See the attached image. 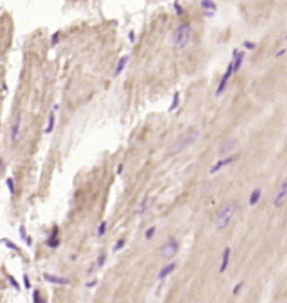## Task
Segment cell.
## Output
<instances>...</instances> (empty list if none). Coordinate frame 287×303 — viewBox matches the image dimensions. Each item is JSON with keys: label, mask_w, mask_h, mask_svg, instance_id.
I'll list each match as a JSON object with an SVG mask.
<instances>
[{"label": "cell", "mask_w": 287, "mask_h": 303, "mask_svg": "<svg viewBox=\"0 0 287 303\" xmlns=\"http://www.w3.org/2000/svg\"><path fill=\"white\" fill-rule=\"evenodd\" d=\"M235 212H237V204L235 202H228V204H225L223 207L218 211L217 217H215V227H217L218 231L225 229V227L228 226V222L234 219Z\"/></svg>", "instance_id": "1"}, {"label": "cell", "mask_w": 287, "mask_h": 303, "mask_svg": "<svg viewBox=\"0 0 287 303\" xmlns=\"http://www.w3.org/2000/svg\"><path fill=\"white\" fill-rule=\"evenodd\" d=\"M198 137H200V131L196 130V128H190L188 131H185V133H183L181 137L176 140V143L173 145L171 152H173V153H181L183 150H186L188 147H192V145L198 140Z\"/></svg>", "instance_id": "2"}, {"label": "cell", "mask_w": 287, "mask_h": 303, "mask_svg": "<svg viewBox=\"0 0 287 303\" xmlns=\"http://www.w3.org/2000/svg\"><path fill=\"white\" fill-rule=\"evenodd\" d=\"M190 41H192L190 24H180L175 29V34H173V46L176 49H185V47H188Z\"/></svg>", "instance_id": "3"}, {"label": "cell", "mask_w": 287, "mask_h": 303, "mask_svg": "<svg viewBox=\"0 0 287 303\" xmlns=\"http://www.w3.org/2000/svg\"><path fill=\"white\" fill-rule=\"evenodd\" d=\"M20 130H22V113H17L15 118L12 121V128H10V142L17 143L20 138Z\"/></svg>", "instance_id": "4"}, {"label": "cell", "mask_w": 287, "mask_h": 303, "mask_svg": "<svg viewBox=\"0 0 287 303\" xmlns=\"http://www.w3.org/2000/svg\"><path fill=\"white\" fill-rule=\"evenodd\" d=\"M178 251V241L175 237H168V241L165 242V246H161V256L163 258H173Z\"/></svg>", "instance_id": "5"}, {"label": "cell", "mask_w": 287, "mask_h": 303, "mask_svg": "<svg viewBox=\"0 0 287 303\" xmlns=\"http://www.w3.org/2000/svg\"><path fill=\"white\" fill-rule=\"evenodd\" d=\"M285 197H287V175L282 179L281 185H279V189H277V192H275V197H274V205H275V207H281L282 202L285 201Z\"/></svg>", "instance_id": "6"}, {"label": "cell", "mask_w": 287, "mask_h": 303, "mask_svg": "<svg viewBox=\"0 0 287 303\" xmlns=\"http://www.w3.org/2000/svg\"><path fill=\"white\" fill-rule=\"evenodd\" d=\"M234 73H235V71H234V62H230V64H228V67H227V71H225V74L222 76L220 84H218V88H217V96L223 94L225 88H227V84H228V79L232 78V74H234Z\"/></svg>", "instance_id": "7"}, {"label": "cell", "mask_w": 287, "mask_h": 303, "mask_svg": "<svg viewBox=\"0 0 287 303\" xmlns=\"http://www.w3.org/2000/svg\"><path fill=\"white\" fill-rule=\"evenodd\" d=\"M239 145V142H237V138H228V140L222 142V145L218 147V155L220 157H225L228 155L230 152L235 150V147Z\"/></svg>", "instance_id": "8"}, {"label": "cell", "mask_w": 287, "mask_h": 303, "mask_svg": "<svg viewBox=\"0 0 287 303\" xmlns=\"http://www.w3.org/2000/svg\"><path fill=\"white\" fill-rule=\"evenodd\" d=\"M237 158H239V155H230V157H223V158H222V160H218V162H217V163H215V165H213V167H211V169H210V173H217L218 170H220V169H223L225 165H230V163H234V162H235Z\"/></svg>", "instance_id": "9"}, {"label": "cell", "mask_w": 287, "mask_h": 303, "mask_svg": "<svg viewBox=\"0 0 287 303\" xmlns=\"http://www.w3.org/2000/svg\"><path fill=\"white\" fill-rule=\"evenodd\" d=\"M44 280L49 281V283H54V285H69V283H71L67 278L56 276V274H49V273H44Z\"/></svg>", "instance_id": "10"}, {"label": "cell", "mask_w": 287, "mask_h": 303, "mask_svg": "<svg viewBox=\"0 0 287 303\" xmlns=\"http://www.w3.org/2000/svg\"><path fill=\"white\" fill-rule=\"evenodd\" d=\"M202 9L205 10L207 17H211L215 12H217V5H215L211 0H202Z\"/></svg>", "instance_id": "11"}, {"label": "cell", "mask_w": 287, "mask_h": 303, "mask_svg": "<svg viewBox=\"0 0 287 303\" xmlns=\"http://www.w3.org/2000/svg\"><path fill=\"white\" fill-rule=\"evenodd\" d=\"M243 58H245V54L243 52H240V51H234V71L237 73V71H240V67H242V64H243Z\"/></svg>", "instance_id": "12"}, {"label": "cell", "mask_w": 287, "mask_h": 303, "mask_svg": "<svg viewBox=\"0 0 287 303\" xmlns=\"http://www.w3.org/2000/svg\"><path fill=\"white\" fill-rule=\"evenodd\" d=\"M230 253H232V249H230V248H225V249H223V253H222V265H220V268H218V271H220V273H223L225 269H227V266H228V259H230Z\"/></svg>", "instance_id": "13"}, {"label": "cell", "mask_w": 287, "mask_h": 303, "mask_svg": "<svg viewBox=\"0 0 287 303\" xmlns=\"http://www.w3.org/2000/svg\"><path fill=\"white\" fill-rule=\"evenodd\" d=\"M175 268H176V263H168V265L165 266V268H161V269H160V273H158V280H160V281H161V280H165V278H166L171 271H175Z\"/></svg>", "instance_id": "14"}, {"label": "cell", "mask_w": 287, "mask_h": 303, "mask_svg": "<svg viewBox=\"0 0 287 303\" xmlns=\"http://www.w3.org/2000/svg\"><path fill=\"white\" fill-rule=\"evenodd\" d=\"M128 61H130L128 56H123V58L118 61V66H116V69H114V76H119V74L123 73L124 67H126V64H128Z\"/></svg>", "instance_id": "15"}, {"label": "cell", "mask_w": 287, "mask_h": 303, "mask_svg": "<svg viewBox=\"0 0 287 303\" xmlns=\"http://www.w3.org/2000/svg\"><path fill=\"white\" fill-rule=\"evenodd\" d=\"M260 195H262L260 189H254L252 194H250V197H249V205H255L257 202L260 201Z\"/></svg>", "instance_id": "16"}, {"label": "cell", "mask_w": 287, "mask_h": 303, "mask_svg": "<svg viewBox=\"0 0 287 303\" xmlns=\"http://www.w3.org/2000/svg\"><path fill=\"white\" fill-rule=\"evenodd\" d=\"M54 123H56V115H54V110L49 113V120H47V126H45V133H52L54 130Z\"/></svg>", "instance_id": "17"}, {"label": "cell", "mask_w": 287, "mask_h": 303, "mask_svg": "<svg viewBox=\"0 0 287 303\" xmlns=\"http://www.w3.org/2000/svg\"><path fill=\"white\" fill-rule=\"evenodd\" d=\"M47 246H49V248H57V246H59V237H57V227L52 231V236L49 237Z\"/></svg>", "instance_id": "18"}, {"label": "cell", "mask_w": 287, "mask_h": 303, "mask_svg": "<svg viewBox=\"0 0 287 303\" xmlns=\"http://www.w3.org/2000/svg\"><path fill=\"white\" fill-rule=\"evenodd\" d=\"M178 105H180V93H175L173 94V99H171V105H170V108H168V111H175V110L178 108Z\"/></svg>", "instance_id": "19"}, {"label": "cell", "mask_w": 287, "mask_h": 303, "mask_svg": "<svg viewBox=\"0 0 287 303\" xmlns=\"http://www.w3.org/2000/svg\"><path fill=\"white\" fill-rule=\"evenodd\" d=\"M19 233H20V237H22V241H24V242H27V244L30 246V244H32V237H29L27 234H25V227L20 226V227H19Z\"/></svg>", "instance_id": "20"}, {"label": "cell", "mask_w": 287, "mask_h": 303, "mask_svg": "<svg viewBox=\"0 0 287 303\" xmlns=\"http://www.w3.org/2000/svg\"><path fill=\"white\" fill-rule=\"evenodd\" d=\"M2 242H3V244H7V248H10V249H14V251H17V253H20V249H19V246H17V244H14V242H10L9 239H7V237H3V239H2Z\"/></svg>", "instance_id": "21"}, {"label": "cell", "mask_w": 287, "mask_h": 303, "mask_svg": "<svg viewBox=\"0 0 287 303\" xmlns=\"http://www.w3.org/2000/svg\"><path fill=\"white\" fill-rule=\"evenodd\" d=\"M7 280L10 281V285L14 286V290H15V291H20V286H19V283H17V280H15V278H14V276H10V274H7Z\"/></svg>", "instance_id": "22"}, {"label": "cell", "mask_w": 287, "mask_h": 303, "mask_svg": "<svg viewBox=\"0 0 287 303\" xmlns=\"http://www.w3.org/2000/svg\"><path fill=\"white\" fill-rule=\"evenodd\" d=\"M106 226H107V222H106V221H103V222L99 224V227H98V233H96V234H98L99 237H101L103 234L106 233Z\"/></svg>", "instance_id": "23"}, {"label": "cell", "mask_w": 287, "mask_h": 303, "mask_svg": "<svg viewBox=\"0 0 287 303\" xmlns=\"http://www.w3.org/2000/svg\"><path fill=\"white\" fill-rule=\"evenodd\" d=\"M124 244H126V241H124V239H119V241H118V242H116V244H114V248H113V251H114V253H118V251H119V249H121V248H123V246H124Z\"/></svg>", "instance_id": "24"}, {"label": "cell", "mask_w": 287, "mask_h": 303, "mask_svg": "<svg viewBox=\"0 0 287 303\" xmlns=\"http://www.w3.org/2000/svg\"><path fill=\"white\" fill-rule=\"evenodd\" d=\"M155 231H156V227H155V226H151V227H149V229L145 233V237H146V239H151L153 234H155Z\"/></svg>", "instance_id": "25"}, {"label": "cell", "mask_w": 287, "mask_h": 303, "mask_svg": "<svg viewBox=\"0 0 287 303\" xmlns=\"http://www.w3.org/2000/svg\"><path fill=\"white\" fill-rule=\"evenodd\" d=\"M146 204H149V201H148V199H145V201L141 202V205H139V209H138V211H136V214H143V211H145V209L148 207V205H146Z\"/></svg>", "instance_id": "26"}, {"label": "cell", "mask_w": 287, "mask_h": 303, "mask_svg": "<svg viewBox=\"0 0 287 303\" xmlns=\"http://www.w3.org/2000/svg\"><path fill=\"white\" fill-rule=\"evenodd\" d=\"M5 182H7V187H9V192H10V194H15V187H14L12 179H7Z\"/></svg>", "instance_id": "27"}, {"label": "cell", "mask_w": 287, "mask_h": 303, "mask_svg": "<svg viewBox=\"0 0 287 303\" xmlns=\"http://www.w3.org/2000/svg\"><path fill=\"white\" fill-rule=\"evenodd\" d=\"M32 298H34V303H45V301L41 298V295H39V291H34V295H32Z\"/></svg>", "instance_id": "28"}, {"label": "cell", "mask_w": 287, "mask_h": 303, "mask_svg": "<svg viewBox=\"0 0 287 303\" xmlns=\"http://www.w3.org/2000/svg\"><path fill=\"white\" fill-rule=\"evenodd\" d=\"M243 46H245L249 51H254V49H255V44H254V42H250V41H245V42H243Z\"/></svg>", "instance_id": "29"}, {"label": "cell", "mask_w": 287, "mask_h": 303, "mask_svg": "<svg viewBox=\"0 0 287 303\" xmlns=\"http://www.w3.org/2000/svg\"><path fill=\"white\" fill-rule=\"evenodd\" d=\"M242 286H243V283H237V285H235V288H234V295H235V297L240 293V290H242Z\"/></svg>", "instance_id": "30"}, {"label": "cell", "mask_w": 287, "mask_h": 303, "mask_svg": "<svg viewBox=\"0 0 287 303\" xmlns=\"http://www.w3.org/2000/svg\"><path fill=\"white\" fill-rule=\"evenodd\" d=\"M173 7H175V10H176L178 15H180V14H183V9L180 7V3H178V2H175V3H173Z\"/></svg>", "instance_id": "31"}, {"label": "cell", "mask_w": 287, "mask_h": 303, "mask_svg": "<svg viewBox=\"0 0 287 303\" xmlns=\"http://www.w3.org/2000/svg\"><path fill=\"white\" fill-rule=\"evenodd\" d=\"M24 286H25V288H30V280H29L27 274H24Z\"/></svg>", "instance_id": "32"}, {"label": "cell", "mask_w": 287, "mask_h": 303, "mask_svg": "<svg viewBox=\"0 0 287 303\" xmlns=\"http://www.w3.org/2000/svg\"><path fill=\"white\" fill-rule=\"evenodd\" d=\"M51 42H52V44H57V42H59V32H56V34L52 35Z\"/></svg>", "instance_id": "33"}, {"label": "cell", "mask_w": 287, "mask_h": 303, "mask_svg": "<svg viewBox=\"0 0 287 303\" xmlns=\"http://www.w3.org/2000/svg\"><path fill=\"white\" fill-rule=\"evenodd\" d=\"M104 259H106V256H104V254L99 256V258H98V266H103V265H104Z\"/></svg>", "instance_id": "34"}, {"label": "cell", "mask_w": 287, "mask_h": 303, "mask_svg": "<svg viewBox=\"0 0 287 303\" xmlns=\"http://www.w3.org/2000/svg\"><path fill=\"white\" fill-rule=\"evenodd\" d=\"M123 170H124V165H123V163H121V165H118V170H116L118 173H123Z\"/></svg>", "instance_id": "35"}, {"label": "cell", "mask_w": 287, "mask_h": 303, "mask_svg": "<svg viewBox=\"0 0 287 303\" xmlns=\"http://www.w3.org/2000/svg\"><path fill=\"white\" fill-rule=\"evenodd\" d=\"M285 54V49H282V51H279L277 54H275V58H281V56H284Z\"/></svg>", "instance_id": "36"}, {"label": "cell", "mask_w": 287, "mask_h": 303, "mask_svg": "<svg viewBox=\"0 0 287 303\" xmlns=\"http://www.w3.org/2000/svg\"><path fill=\"white\" fill-rule=\"evenodd\" d=\"M96 283H98V281H89V283H87V288H92V286H96Z\"/></svg>", "instance_id": "37"}, {"label": "cell", "mask_w": 287, "mask_h": 303, "mask_svg": "<svg viewBox=\"0 0 287 303\" xmlns=\"http://www.w3.org/2000/svg\"><path fill=\"white\" fill-rule=\"evenodd\" d=\"M128 37H130V41H134V32H130V34H128Z\"/></svg>", "instance_id": "38"}, {"label": "cell", "mask_w": 287, "mask_h": 303, "mask_svg": "<svg viewBox=\"0 0 287 303\" xmlns=\"http://www.w3.org/2000/svg\"><path fill=\"white\" fill-rule=\"evenodd\" d=\"M285 39H287V34H285Z\"/></svg>", "instance_id": "39"}]
</instances>
